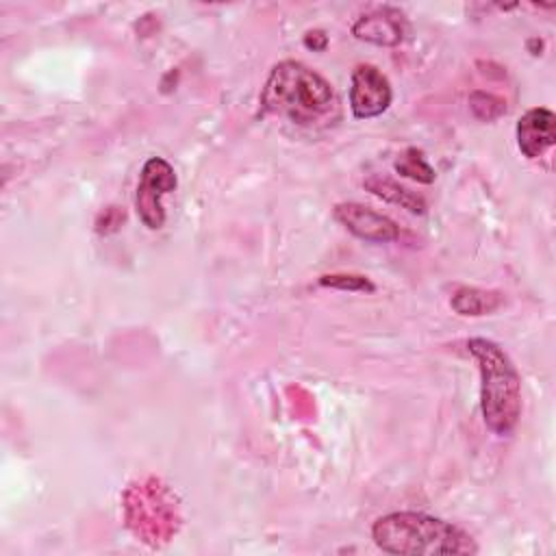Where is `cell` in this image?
Returning <instances> with one entry per match:
<instances>
[{"instance_id":"13","label":"cell","mask_w":556,"mask_h":556,"mask_svg":"<svg viewBox=\"0 0 556 556\" xmlns=\"http://www.w3.org/2000/svg\"><path fill=\"white\" fill-rule=\"evenodd\" d=\"M321 287H332L339 291H365L371 293L376 289V285L361 274H326L319 278Z\"/></svg>"},{"instance_id":"12","label":"cell","mask_w":556,"mask_h":556,"mask_svg":"<svg viewBox=\"0 0 556 556\" xmlns=\"http://www.w3.org/2000/svg\"><path fill=\"white\" fill-rule=\"evenodd\" d=\"M395 172L404 178H410L415 182L421 185H430L434 180V169L430 167V163L426 161L424 152L417 148H406L393 163Z\"/></svg>"},{"instance_id":"6","label":"cell","mask_w":556,"mask_h":556,"mask_svg":"<svg viewBox=\"0 0 556 556\" xmlns=\"http://www.w3.org/2000/svg\"><path fill=\"white\" fill-rule=\"evenodd\" d=\"M391 98V83L376 65L361 63L354 67L350 80V109L356 119H369L384 113Z\"/></svg>"},{"instance_id":"1","label":"cell","mask_w":556,"mask_h":556,"mask_svg":"<svg viewBox=\"0 0 556 556\" xmlns=\"http://www.w3.org/2000/svg\"><path fill=\"white\" fill-rule=\"evenodd\" d=\"M261 109L304 128L332 126L341 117L332 85L300 61H280L271 67L261 91Z\"/></svg>"},{"instance_id":"3","label":"cell","mask_w":556,"mask_h":556,"mask_svg":"<svg viewBox=\"0 0 556 556\" xmlns=\"http://www.w3.org/2000/svg\"><path fill=\"white\" fill-rule=\"evenodd\" d=\"M467 352L480 371V410L486 428L497 437H508L521 415V378L510 356L491 339L473 337Z\"/></svg>"},{"instance_id":"7","label":"cell","mask_w":556,"mask_h":556,"mask_svg":"<svg viewBox=\"0 0 556 556\" xmlns=\"http://www.w3.org/2000/svg\"><path fill=\"white\" fill-rule=\"evenodd\" d=\"M334 219L343 224L354 237L369 243H389L397 241L400 230L393 219L382 213H376L369 206L358 202H341L334 206Z\"/></svg>"},{"instance_id":"5","label":"cell","mask_w":556,"mask_h":556,"mask_svg":"<svg viewBox=\"0 0 556 556\" xmlns=\"http://www.w3.org/2000/svg\"><path fill=\"white\" fill-rule=\"evenodd\" d=\"M178 185L174 167L161 159L150 156L143 167L135 191V208L139 219L150 228L159 230L165 224V208H163V195L174 191Z\"/></svg>"},{"instance_id":"2","label":"cell","mask_w":556,"mask_h":556,"mask_svg":"<svg viewBox=\"0 0 556 556\" xmlns=\"http://www.w3.org/2000/svg\"><path fill=\"white\" fill-rule=\"evenodd\" d=\"M374 543L387 554L434 556L476 554L478 545L463 528L424 513H389L371 526Z\"/></svg>"},{"instance_id":"9","label":"cell","mask_w":556,"mask_h":556,"mask_svg":"<svg viewBox=\"0 0 556 556\" xmlns=\"http://www.w3.org/2000/svg\"><path fill=\"white\" fill-rule=\"evenodd\" d=\"M404 15L391 7H378L369 13H363L352 26V35L356 39L376 46H397L404 39Z\"/></svg>"},{"instance_id":"10","label":"cell","mask_w":556,"mask_h":556,"mask_svg":"<svg viewBox=\"0 0 556 556\" xmlns=\"http://www.w3.org/2000/svg\"><path fill=\"white\" fill-rule=\"evenodd\" d=\"M365 189L371 191L374 195L382 198L384 202H391V204H397L410 213H417V215H424L426 213V200L417 193H413L410 189L402 187L400 182H395L393 178H387V176H380V174H371L365 178Z\"/></svg>"},{"instance_id":"8","label":"cell","mask_w":556,"mask_h":556,"mask_svg":"<svg viewBox=\"0 0 556 556\" xmlns=\"http://www.w3.org/2000/svg\"><path fill=\"white\" fill-rule=\"evenodd\" d=\"M556 141V115L545 106L526 111L517 122V146L526 159L543 156Z\"/></svg>"},{"instance_id":"11","label":"cell","mask_w":556,"mask_h":556,"mask_svg":"<svg viewBox=\"0 0 556 556\" xmlns=\"http://www.w3.org/2000/svg\"><path fill=\"white\" fill-rule=\"evenodd\" d=\"M504 298L500 291H484L478 287H458L450 300L452 308L465 317H480L497 311Z\"/></svg>"},{"instance_id":"4","label":"cell","mask_w":556,"mask_h":556,"mask_svg":"<svg viewBox=\"0 0 556 556\" xmlns=\"http://www.w3.org/2000/svg\"><path fill=\"white\" fill-rule=\"evenodd\" d=\"M126 523L146 543L159 545L169 541L178 528V508L172 493L159 480L130 484L124 495Z\"/></svg>"},{"instance_id":"14","label":"cell","mask_w":556,"mask_h":556,"mask_svg":"<svg viewBox=\"0 0 556 556\" xmlns=\"http://www.w3.org/2000/svg\"><path fill=\"white\" fill-rule=\"evenodd\" d=\"M469 104H471L473 115L480 119H495L497 115H502L506 111V106L500 98H495L493 93H484V91H473L469 96Z\"/></svg>"},{"instance_id":"15","label":"cell","mask_w":556,"mask_h":556,"mask_svg":"<svg viewBox=\"0 0 556 556\" xmlns=\"http://www.w3.org/2000/svg\"><path fill=\"white\" fill-rule=\"evenodd\" d=\"M304 46L313 52H321L328 46V35L324 30H308L304 35Z\"/></svg>"}]
</instances>
